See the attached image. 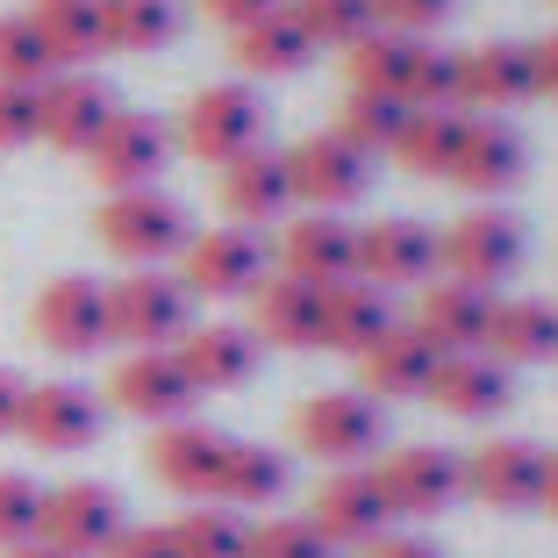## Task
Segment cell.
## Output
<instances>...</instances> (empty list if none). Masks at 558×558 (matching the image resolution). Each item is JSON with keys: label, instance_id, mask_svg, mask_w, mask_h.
<instances>
[{"label": "cell", "instance_id": "6da1fadb", "mask_svg": "<svg viewBox=\"0 0 558 558\" xmlns=\"http://www.w3.org/2000/svg\"><path fill=\"white\" fill-rule=\"evenodd\" d=\"M194 329V294L165 265H130L108 287V344L122 351H172Z\"/></svg>", "mask_w": 558, "mask_h": 558}, {"label": "cell", "instance_id": "7a4b0ae2", "mask_svg": "<svg viewBox=\"0 0 558 558\" xmlns=\"http://www.w3.org/2000/svg\"><path fill=\"white\" fill-rule=\"evenodd\" d=\"M294 444L329 473L337 465H365L387 444V409L373 395H359V387H323V395H308L294 409Z\"/></svg>", "mask_w": 558, "mask_h": 558}, {"label": "cell", "instance_id": "3957f363", "mask_svg": "<svg viewBox=\"0 0 558 558\" xmlns=\"http://www.w3.org/2000/svg\"><path fill=\"white\" fill-rule=\"evenodd\" d=\"M94 236L116 251L122 265H165V258H180V251H186L194 222H186V208L165 194V186H130V194L100 201Z\"/></svg>", "mask_w": 558, "mask_h": 558}, {"label": "cell", "instance_id": "277c9868", "mask_svg": "<svg viewBox=\"0 0 558 558\" xmlns=\"http://www.w3.org/2000/svg\"><path fill=\"white\" fill-rule=\"evenodd\" d=\"M373 473H379V487H387L395 523H437L444 509L465 501V451H451V444H401Z\"/></svg>", "mask_w": 558, "mask_h": 558}, {"label": "cell", "instance_id": "5b68a950", "mask_svg": "<svg viewBox=\"0 0 558 558\" xmlns=\"http://www.w3.org/2000/svg\"><path fill=\"white\" fill-rule=\"evenodd\" d=\"M172 144L186 150L194 165H222L244 158L251 144H265V108L258 94H251L244 80H222V86H201L194 100H186V116H180V136Z\"/></svg>", "mask_w": 558, "mask_h": 558}, {"label": "cell", "instance_id": "8992f818", "mask_svg": "<svg viewBox=\"0 0 558 558\" xmlns=\"http://www.w3.org/2000/svg\"><path fill=\"white\" fill-rule=\"evenodd\" d=\"M287 180H294V208L308 215H344L373 186V158L359 144H344L337 130H308L287 150Z\"/></svg>", "mask_w": 558, "mask_h": 558}, {"label": "cell", "instance_id": "52a82bcc", "mask_svg": "<svg viewBox=\"0 0 558 558\" xmlns=\"http://www.w3.org/2000/svg\"><path fill=\"white\" fill-rule=\"evenodd\" d=\"M437 265L451 279H465V287H501V279L523 272V222L515 215H501L487 201V208H465L451 230L437 236Z\"/></svg>", "mask_w": 558, "mask_h": 558}, {"label": "cell", "instance_id": "ba28073f", "mask_svg": "<svg viewBox=\"0 0 558 558\" xmlns=\"http://www.w3.org/2000/svg\"><path fill=\"white\" fill-rule=\"evenodd\" d=\"M265 279V236L244 222L222 230H194L180 251V287L194 301H251V287Z\"/></svg>", "mask_w": 558, "mask_h": 558}, {"label": "cell", "instance_id": "9c48e42d", "mask_svg": "<svg viewBox=\"0 0 558 558\" xmlns=\"http://www.w3.org/2000/svg\"><path fill=\"white\" fill-rule=\"evenodd\" d=\"M130 530L122 515V494L108 480H65V487H44V523L36 537L58 544L65 558H108V544Z\"/></svg>", "mask_w": 558, "mask_h": 558}, {"label": "cell", "instance_id": "30bf717a", "mask_svg": "<svg viewBox=\"0 0 558 558\" xmlns=\"http://www.w3.org/2000/svg\"><path fill=\"white\" fill-rule=\"evenodd\" d=\"M172 165V130L144 108H116L108 130L86 144V172H94L108 194H130V186H158V172Z\"/></svg>", "mask_w": 558, "mask_h": 558}, {"label": "cell", "instance_id": "8fae6325", "mask_svg": "<svg viewBox=\"0 0 558 558\" xmlns=\"http://www.w3.org/2000/svg\"><path fill=\"white\" fill-rule=\"evenodd\" d=\"M108 423V401L80 379H36L29 395H22V423L15 437H29V451H50V459H72L86 444L100 437Z\"/></svg>", "mask_w": 558, "mask_h": 558}, {"label": "cell", "instance_id": "7c38bea8", "mask_svg": "<svg viewBox=\"0 0 558 558\" xmlns=\"http://www.w3.org/2000/svg\"><path fill=\"white\" fill-rule=\"evenodd\" d=\"M308 523L323 530L329 551H337V544L365 551V544H379L387 530H395V509H387V487H379L373 465H337V473H329L323 487H315Z\"/></svg>", "mask_w": 558, "mask_h": 558}, {"label": "cell", "instance_id": "4fadbf2b", "mask_svg": "<svg viewBox=\"0 0 558 558\" xmlns=\"http://www.w3.org/2000/svg\"><path fill=\"white\" fill-rule=\"evenodd\" d=\"M29 329L58 359H94V351H108V287L86 279V272H58L44 294H36Z\"/></svg>", "mask_w": 558, "mask_h": 558}, {"label": "cell", "instance_id": "5bb4252c", "mask_svg": "<svg viewBox=\"0 0 558 558\" xmlns=\"http://www.w3.org/2000/svg\"><path fill=\"white\" fill-rule=\"evenodd\" d=\"M108 401L136 423L165 429V423H186L201 401V387L186 379L180 351H122V365L108 373Z\"/></svg>", "mask_w": 558, "mask_h": 558}, {"label": "cell", "instance_id": "9a60e30c", "mask_svg": "<svg viewBox=\"0 0 558 558\" xmlns=\"http://www.w3.org/2000/svg\"><path fill=\"white\" fill-rule=\"evenodd\" d=\"M108 116H116V86L100 80V72H50L36 86V136L50 150L86 158V144L108 130Z\"/></svg>", "mask_w": 558, "mask_h": 558}, {"label": "cell", "instance_id": "2e32d148", "mask_svg": "<svg viewBox=\"0 0 558 558\" xmlns=\"http://www.w3.org/2000/svg\"><path fill=\"white\" fill-rule=\"evenodd\" d=\"M222 459H230V437L208 429V423H194V415H186V423L150 429V451H144L150 480H158L165 494H180V501H215Z\"/></svg>", "mask_w": 558, "mask_h": 558}, {"label": "cell", "instance_id": "e0dca14e", "mask_svg": "<svg viewBox=\"0 0 558 558\" xmlns=\"http://www.w3.org/2000/svg\"><path fill=\"white\" fill-rule=\"evenodd\" d=\"M530 172V144L515 122L501 116H465V136H459V158H451V172L444 180L465 186L473 201H501L509 186H523Z\"/></svg>", "mask_w": 558, "mask_h": 558}, {"label": "cell", "instance_id": "ac0fdd59", "mask_svg": "<svg viewBox=\"0 0 558 558\" xmlns=\"http://www.w3.org/2000/svg\"><path fill=\"white\" fill-rule=\"evenodd\" d=\"M544 459L551 451H537L530 437H487L465 451V494L501 515H523V509H537V494H544Z\"/></svg>", "mask_w": 558, "mask_h": 558}, {"label": "cell", "instance_id": "d6986e66", "mask_svg": "<svg viewBox=\"0 0 558 558\" xmlns=\"http://www.w3.org/2000/svg\"><path fill=\"white\" fill-rule=\"evenodd\" d=\"M359 279H373L379 294L395 287H429L437 279V230L415 215H387L359 230Z\"/></svg>", "mask_w": 558, "mask_h": 558}, {"label": "cell", "instance_id": "ffe728a7", "mask_svg": "<svg viewBox=\"0 0 558 558\" xmlns=\"http://www.w3.org/2000/svg\"><path fill=\"white\" fill-rule=\"evenodd\" d=\"M215 194H222V215L258 230V222H287L294 215V180H287V150L251 144L244 158H230L215 172Z\"/></svg>", "mask_w": 558, "mask_h": 558}, {"label": "cell", "instance_id": "44dd1931", "mask_svg": "<svg viewBox=\"0 0 558 558\" xmlns=\"http://www.w3.org/2000/svg\"><path fill=\"white\" fill-rule=\"evenodd\" d=\"M437 359L444 351L429 344L415 323H395L379 344L359 351V395H373L379 409H387V401H423L429 379H437Z\"/></svg>", "mask_w": 558, "mask_h": 558}, {"label": "cell", "instance_id": "7402d4cb", "mask_svg": "<svg viewBox=\"0 0 558 558\" xmlns=\"http://www.w3.org/2000/svg\"><path fill=\"white\" fill-rule=\"evenodd\" d=\"M415 329H423L429 344L451 359V351H487V323H494V294L487 287H465V279H429L415 287Z\"/></svg>", "mask_w": 558, "mask_h": 558}, {"label": "cell", "instance_id": "603a6c76", "mask_svg": "<svg viewBox=\"0 0 558 558\" xmlns=\"http://www.w3.org/2000/svg\"><path fill=\"white\" fill-rule=\"evenodd\" d=\"M423 401H437L459 423H494L515 401V373L494 351H451V359H437V379H429Z\"/></svg>", "mask_w": 558, "mask_h": 558}, {"label": "cell", "instance_id": "cb8c5ba5", "mask_svg": "<svg viewBox=\"0 0 558 558\" xmlns=\"http://www.w3.org/2000/svg\"><path fill=\"white\" fill-rule=\"evenodd\" d=\"M251 337L279 351H315L323 344V287L294 272H265L251 287Z\"/></svg>", "mask_w": 558, "mask_h": 558}, {"label": "cell", "instance_id": "d4e9b609", "mask_svg": "<svg viewBox=\"0 0 558 558\" xmlns=\"http://www.w3.org/2000/svg\"><path fill=\"white\" fill-rule=\"evenodd\" d=\"M279 272L308 279V287L359 279V222H344V215H294L287 236H279Z\"/></svg>", "mask_w": 558, "mask_h": 558}, {"label": "cell", "instance_id": "484cf974", "mask_svg": "<svg viewBox=\"0 0 558 558\" xmlns=\"http://www.w3.org/2000/svg\"><path fill=\"white\" fill-rule=\"evenodd\" d=\"M530 94H537L530 44H473V50H459V108L465 116H501V108H523Z\"/></svg>", "mask_w": 558, "mask_h": 558}, {"label": "cell", "instance_id": "4316f807", "mask_svg": "<svg viewBox=\"0 0 558 558\" xmlns=\"http://www.w3.org/2000/svg\"><path fill=\"white\" fill-rule=\"evenodd\" d=\"M180 365H186V379H194L201 395H222V387H244L251 373H258V359H265V344L251 337V323H194L180 337Z\"/></svg>", "mask_w": 558, "mask_h": 558}, {"label": "cell", "instance_id": "83f0119b", "mask_svg": "<svg viewBox=\"0 0 558 558\" xmlns=\"http://www.w3.org/2000/svg\"><path fill=\"white\" fill-rule=\"evenodd\" d=\"M230 58H236V72H244V80H294V72H308L315 44L301 36V22L287 15V0H279L272 15L230 29Z\"/></svg>", "mask_w": 558, "mask_h": 558}, {"label": "cell", "instance_id": "f1b7e54d", "mask_svg": "<svg viewBox=\"0 0 558 558\" xmlns=\"http://www.w3.org/2000/svg\"><path fill=\"white\" fill-rule=\"evenodd\" d=\"M487 351L509 365V373H515V365H551L558 359V301H544V294L494 301Z\"/></svg>", "mask_w": 558, "mask_h": 558}, {"label": "cell", "instance_id": "f546056e", "mask_svg": "<svg viewBox=\"0 0 558 558\" xmlns=\"http://www.w3.org/2000/svg\"><path fill=\"white\" fill-rule=\"evenodd\" d=\"M387 329H395V301L379 294L373 279H337V287H323V344L329 351H351V359H359Z\"/></svg>", "mask_w": 558, "mask_h": 558}, {"label": "cell", "instance_id": "4dcf8cb0", "mask_svg": "<svg viewBox=\"0 0 558 558\" xmlns=\"http://www.w3.org/2000/svg\"><path fill=\"white\" fill-rule=\"evenodd\" d=\"M29 22H36V36H44V50H50L58 72H94V58H108L100 0H36Z\"/></svg>", "mask_w": 558, "mask_h": 558}, {"label": "cell", "instance_id": "1f68e13d", "mask_svg": "<svg viewBox=\"0 0 558 558\" xmlns=\"http://www.w3.org/2000/svg\"><path fill=\"white\" fill-rule=\"evenodd\" d=\"M287 487H294L287 451L230 437V459H222V480H215V501H222V509H272Z\"/></svg>", "mask_w": 558, "mask_h": 558}, {"label": "cell", "instance_id": "d6a6232c", "mask_svg": "<svg viewBox=\"0 0 558 558\" xmlns=\"http://www.w3.org/2000/svg\"><path fill=\"white\" fill-rule=\"evenodd\" d=\"M180 0H100V36L122 58H150V50L180 44Z\"/></svg>", "mask_w": 558, "mask_h": 558}, {"label": "cell", "instance_id": "836d02e7", "mask_svg": "<svg viewBox=\"0 0 558 558\" xmlns=\"http://www.w3.org/2000/svg\"><path fill=\"white\" fill-rule=\"evenodd\" d=\"M459 136H465V108H409L401 144H395V165L415 172V180H444L451 158H459Z\"/></svg>", "mask_w": 558, "mask_h": 558}, {"label": "cell", "instance_id": "e575fe53", "mask_svg": "<svg viewBox=\"0 0 558 558\" xmlns=\"http://www.w3.org/2000/svg\"><path fill=\"white\" fill-rule=\"evenodd\" d=\"M429 36H401V29H373L359 36V44L344 50L351 58V94H395L409 100V72H415V50H423Z\"/></svg>", "mask_w": 558, "mask_h": 558}, {"label": "cell", "instance_id": "d590c367", "mask_svg": "<svg viewBox=\"0 0 558 558\" xmlns=\"http://www.w3.org/2000/svg\"><path fill=\"white\" fill-rule=\"evenodd\" d=\"M401 122H409V100L395 94H344V108H337V136L359 144L365 158H395Z\"/></svg>", "mask_w": 558, "mask_h": 558}, {"label": "cell", "instance_id": "8d00e7d4", "mask_svg": "<svg viewBox=\"0 0 558 558\" xmlns=\"http://www.w3.org/2000/svg\"><path fill=\"white\" fill-rule=\"evenodd\" d=\"M172 530V544H180V558H244L251 544V523L244 509H222V501H201V509H186Z\"/></svg>", "mask_w": 558, "mask_h": 558}, {"label": "cell", "instance_id": "74e56055", "mask_svg": "<svg viewBox=\"0 0 558 558\" xmlns=\"http://www.w3.org/2000/svg\"><path fill=\"white\" fill-rule=\"evenodd\" d=\"M287 15L301 22V36H308L315 50H351L359 36L379 29L373 0H287Z\"/></svg>", "mask_w": 558, "mask_h": 558}, {"label": "cell", "instance_id": "f35d334b", "mask_svg": "<svg viewBox=\"0 0 558 558\" xmlns=\"http://www.w3.org/2000/svg\"><path fill=\"white\" fill-rule=\"evenodd\" d=\"M50 72H58V65H50L36 22L29 15H0V80H8V86H44Z\"/></svg>", "mask_w": 558, "mask_h": 558}, {"label": "cell", "instance_id": "ab89813d", "mask_svg": "<svg viewBox=\"0 0 558 558\" xmlns=\"http://www.w3.org/2000/svg\"><path fill=\"white\" fill-rule=\"evenodd\" d=\"M244 558H329V544L308 515H272V523H251Z\"/></svg>", "mask_w": 558, "mask_h": 558}, {"label": "cell", "instance_id": "60d3db41", "mask_svg": "<svg viewBox=\"0 0 558 558\" xmlns=\"http://www.w3.org/2000/svg\"><path fill=\"white\" fill-rule=\"evenodd\" d=\"M36 523H44V487L29 473H0V551L29 544Z\"/></svg>", "mask_w": 558, "mask_h": 558}, {"label": "cell", "instance_id": "b9f144b4", "mask_svg": "<svg viewBox=\"0 0 558 558\" xmlns=\"http://www.w3.org/2000/svg\"><path fill=\"white\" fill-rule=\"evenodd\" d=\"M409 108H459V50H437V44L415 50Z\"/></svg>", "mask_w": 558, "mask_h": 558}, {"label": "cell", "instance_id": "7bdbcfd3", "mask_svg": "<svg viewBox=\"0 0 558 558\" xmlns=\"http://www.w3.org/2000/svg\"><path fill=\"white\" fill-rule=\"evenodd\" d=\"M379 29H401V36H437L444 22L459 15V0H373Z\"/></svg>", "mask_w": 558, "mask_h": 558}, {"label": "cell", "instance_id": "ee69618b", "mask_svg": "<svg viewBox=\"0 0 558 558\" xmlns=\"http://www.w3.org/2000/svg\"><path fill=\"white\" fill-rule=\"evenodd\" d=\"M36 144V86H8L0 80V150Z\"/></svg>", "mask_w": 558, "mask_h": 558}, {"label": "cell", "instance_id": "f6af8a7d", "mask_svg": "<svg viewBox=\"0 0 558 558\" xmlns=\"http://www.w3.org/2000/svg\"><path fill=\"white\" fill-rule=\"evenodd\" d=\"M108 558H180V544H172L165 523H130L116 544H108Z\"/></svg>", "mask_w": 558, "mask_h": 558}, {"label": "cell", "instance_id": "bcb514c9", "mask_svg": "<svg viewBox=\"0 0 558 558\" xmlns=\"http://www.w3.org/2000/svg\"><path fill=\"white\" fill-rule=\"evenodd\" d=\"M279 0H201V15L208 22H222V29H244V22H258V15H272Z\"/></svg>", "mask_w": 558, "mask_h": 558}, {"label": "cell", "instance_id": "7dc6e473", "mask_svg": "<svg viewBox=\"0 0 558 558\" xmlns=\"http://www.w3.org/2000/svg\"><path fill=\"white\" fill-rule=\"evenodd\" d=\"M22 395H29V379H22L15 365H0V437H15V423H22Z\"/></svg>", "mask_w": 558, "mask_h": 558}, {"label": "cell", "instance_id": "c3c4849f", "mask_svg": "<svg viewBox=\"0 0 558 558\" xmlns=\"http://www.w3.org/2000/svg\"><path fill=\"white\" fill-rule=\"evenodd\" d=\"M365 558H444V551L429 537H395V530H387L379 544H365Z\"/></svg>", "mask_w": 558, "mask_h": 558}, {"label": "cell", "instance_id": "681fc988", "mask_svg": "<svg viewBox=\"0 0 558 558\" xmlns=\"http://www.w3.org/2000/svg\"><path fill=\"white\" fill-rule=\"evenodd\" d=\"M530 72H537V94H558V29L530 44Z\"/></svg>", "mask_w": 558, "mask_h": 558}, {"label": "cell", "instance_id": "f907efd6", "mask_svg": "<svg viewBox=\"0 0 558 558\" xmlns=\"http://www.w3.org/2000/svg\"><path fill=\"white\" fill-rule=\"evenodd\" d=\"M537 509L558 515V459H544V494H537Z\"/></svg>", "mask_w": 558, "mask_h": 558}, {"label": "cell", "instance_id": "816d5d0a", "mask_svg": "<svg viewBox=\"0 0 558 558\" xmlns=\"http://www.w3.org/2000/svg\"><path fill=\"white\" fill-rule=\"evenodd\" d=\"M0 558H65L58 544H44V537H29V544H15V551H0Z\"/></svg>", "mask_w": 558, "mask_h": 558}]
</instances>
